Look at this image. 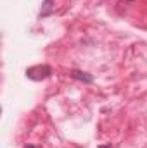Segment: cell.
I'll use <instances>...</instances> for the list:
<instances>
[{"instance_id":"7a4b0ae2","label":"cell","mask_w":147,"mask_h":148,"mask_svg":"<svg viewBox=\"0 0 147 148\" xmlns=\"http://www.w3.org/2000/svg\"><path fill=\"white\" fill-rule=\"evenodd\" d=\"M54 10H55L54 0H43L42 9H40V12H38V17H40V19H42V17H47V16L54 14Z\"/></svg>"},{"instance_id":"3957f363","label":"cell","mask_w":147,"mask_h":148,"mask_svg":"<svg viewBox=\"0 0 147 148\" xmlns=\"http://www.w3.org/2000/svg\"><path fill=\"white\" fill-rule=\"evenodd\" d=\"M71 77L78 79V81H83V83H87V84L94 83V76H92V74L83 73V71H76V69H73V71H71Z\"/></svg>"},{"instance_id":"6da1fadb","label":"cell","mask_w":147,"mask_h":148,"mask_svg":"<svg viewBox=\"0 0 147 148\" xmlns=\"http://www.w3.org/2000/svg\"><path fill=\"white\" fill-rule=\"evenodd\" d=\"M52 74V69L50 66L43 64V66H33L30 69H26V76L33 81H42V79H47L49 76Z\"/></svg>"},{"instance_id":"277c9868","label":"cell","mask_w":147,"mask_h":148,"mask_svg":"<svg viewBox=\"0 0 147 148\" xmlns=\"http://www.w3.org/2000/svg\"><path fill=\"white\" fill-rule=\"evenodd\" d=\"M99 148H112L111 145H102V147H99Z\"/></svg>"},{"instance_id":"5b68a950","label":"cell","mask_w":147,"mask_h":148,"mask_svg":"<svg viewBox=\"0 0 147 148\" xmlns=\"http://www.w3.org/2000/svg\"><path fill=\"white\" fill-rule=\"evenodd\" d=\"M24 148H37V147H33V145H26Z\"/></svg>"}]
</instances>
